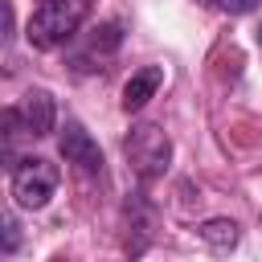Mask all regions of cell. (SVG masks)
Here are the masks:
<instances>
[{"label":"cell","instance_id":"1","mask_svg":"<svg viewBox=\"0 0 262 262\" xmlns=\"http://www.w3.org/2000/svg\"><path fill=\"white\" fill-rule=\"evenodd\" d=\"M86 16H90V0H41L29 16L25 41L33 49H57L78 37Z\"/></svg>","mask_w":262,"mask_h":262},{"label":"cell","instance_id":"2","mask_svg":"<svg viewBox=\"0 0 262 262\" xmlns=\"http://www.w3.org/2000/svg\"><path fill=\"white\" fill-rule=\"evenodd\" d=\"M123 151H127L131 172H135L143 184L160 180V176L168 172V164H172V139H168V131L156 127V123H135L131 135L123 139Z\"/></svg>","mask_w":262,"mask_h":262},{"label":"cell","instance_id":"3","mask_svg":"<svg viewBox=\"0 0 262 262\" xmlns=\"http://www.w3.org/2000/svg\"><path fill=\"white\" fill-rule=\"evenodd\" d=\"M57 164H49L45 156H25L12 164V176H8V192L20 209H45L53 196H57Z\"/></svg>","mask_w":262,"mask_h":262},{"label":"cell","instance_id":"4","mask_svg":"<svg viewBox=\"0 0 262 262\" xmlns=\"http://www.w3.org/2000/svg\"><path fill=\"white\" fill-rule=\"evenodd\" d=\"M57 151H61L66 164H74V168L86 172V176H102V168H106L102 147L94 143V135H90L82 123H66V131L57 135Z\"/></svg>","mask_w":262,"mask_h":262},{"label":"cell","instance_id":"5","mask_svg":"<svg viewBox=\"0 0 262 262\" xmlns=\"http://www.w3.org/2000/svg\"><path fill=\"white\" fill-rule=\"evenodd\" d=\"M119 45H123V25L119 20H106V25H98V29H90L86 37H82V45L74 49V70H102L115 53H119Z\"/></svg>","mask_w":262,"mask_h":262},{"label":"cell","instance_id":"6","mask_svg":"<svg viewBox=\"0 0 262 262\" xmlns=\"http://www.w3.org/2000/svg\"><path fill=\"white\" fill-rule=\"evenodd\" d=\"M16 119L25 127L29 139H45L53 127H57V102L49 90H29L20 102H16Z\"/></svg>","mask_w":262,"mask_h":262},{"label":"cell","instance_id":"7","mask_svg":"<svg viewBox=\"0 0 262 262\" xmlns=\"http://www.w3.org/2000/svg\"><path fill=\"white\" fill-rule=\"evenodd\" d=\"M164 86V66H143V70H135L131 78H127V86H123V111H143L147 106V98H156V90Z\"/></svg>","mask_w":262,"mask_h":262},{"label":"cell","instance_id":"8","mask_svg":"<svg viewBox=\"0 0 262 262\" xmlns=\"http://www.w3.org/2000/svg\"><path fill=\"white\" fill-rule=\"evenodd\" d=\"M196 237L205 242V246H213V250H233L237 246V237H242V229H237V221L233 217H209V221H201L196 225Z\"/></svg>","mask_w":262,"mask_h":262},{"label":"cell","instance_id":"9","mask_svg":"<svg viewBox=\"0 0 262 262\" xmlns=\"http://www.w3.org/2000/svg\"><path fill=\"white\" fill-rule=\"evenodd\" d=\"M221 12H229V16H246V12H254L262 0H213Z\"/></svg>","mask_w":262,"mask_h":262},{"label":"cell","instance_id":"10","mask_svg":"<svg viewBox=\"0 0 262 262\" xmlns=\"http://www.w3.org/2000/svg\"><path fill=\"white\" fill-rule=\"evenodd\" d=\"M16 246H20V225H16V217L8 213V217H4V254H12Z\"/></svg>","mask_w":262,"mask_h":262},{"label":"cell","instance_id":"11","mask_svg":"<svg viewBox=\"0 0 262 262\" xmlns=\"http://www.w3.org/2000/svg\"><path fill=\"white\" fill-rule=\"evenodd\" d=\"M258 45H262V29H258Z\"/></svg>","mask_w":262,"mask_h":262}]
</instances>
